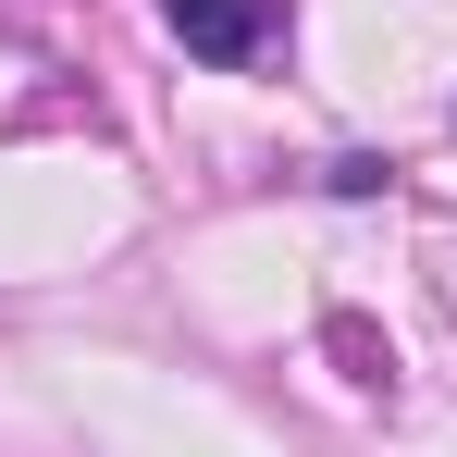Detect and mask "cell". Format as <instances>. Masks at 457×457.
<instances>
[{"instance_id":"6da1fadb","label":"cell","mask_w":457,"mask_h":457,"mask_svg":"<svg viewBox=\"0 0 457 457\" xmlns=\"http://www.w3.org/2000/svg\"><path fill=\"white\" fill-rule=\"evenodd\" d=\"M161 25L198 50V62H260L285 37V0H161Z\"/></svg>"}]
</instances>
